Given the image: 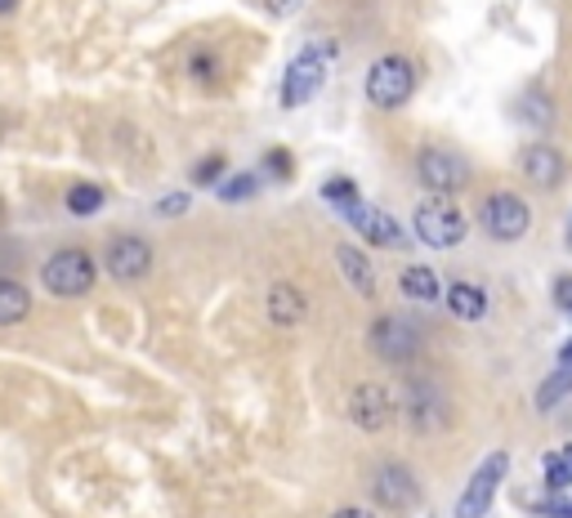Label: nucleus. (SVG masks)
<instances>
[{"label":"nucleus","instance_id":"obj_1","mask_svg":"<svg viewBox=\"0 0 572 518\" xmlns=\"http://www.w3.org/2000/svg\"><path fill=\"white\" fill-rule=\"evenodd\" d=\"M323 197L341 210V219H345L363 241H372V246H403V241H407L403 223H398L389 210H381V206L363 201V192H358V183H354V179H345V175L327 179V183H323Z\"/></svg>","mask_w":572,"mask_h":518},{"label":"nucleus","instance_id":"obj_2","mask_svg":"<svg viewBox=\"0 0 572 518\" xmlns=\"http://www.w3.org/2000/svg\"><path fill=\"white\" fill-rule=\"evenodd\" d=\"M336 59H341V46H336V41H314V46H305L292 63H286V72H282V108H305V103H314V99L323 94L332 68H336Z\"/></svg>","mask_w":572,"mask_h":518},{"label":"nucleus","instance_id":"obj_3","mask_svg":"<svg viewBox=\"0 0 572 518\" xmlns=\"http://www.w3.org/2000/svg\"><path fill=\"white\" fill-rule=\"evenodd\" d=\"M363 90H367V103H372V108L398 112V108L416 94V68H412V59H403V54H381V59L367 68Z\"/></svg>","mask_w":572,"mask_h":518},{"label":"nucleus","instance_id":"obj_4","mask_svg":"<svg viewBox=\"0 0 572 518\" xmlns=\"http://www.w3.org/2000/svg\"><path fill=\"white\" fill-rule=\"evenodd\" d=\"M95 278H99V265L90 259V250H77V246L55 250L41 265V287L59 300H81L95 287Z\"/></svg>","mask_w":572,"mask_h":518},{"label":"nucleus","instance_id":"obj_5","mask_svg":"<svg viewBox=\"0 0 572 518\" xmlns=\"http://www.w3.org/2000/svg\"><path fill=\"white\" fill-rule=\"evenodd\" d=\"M412 223H416V237H421L430 250H452V246H461V241H465V232H470L465 215H461L447 197H430V201H421V206H416V215H412Z\"/></svg>","mask_w":572,"mask_h":518},{"label":"nucleus","instance_id":"obj_6","mask_svg":"<svg viewBox=\"0 0 572 518\" xmlns=\"http://www.w3.org/2000/svg\"><path fill=\"white\" fill-rule=\"evenodd\" d=\"M505 474H510V456H505V451H487L483 465L470 474L461 500H456V518H483V514L492 509V500H496Z\"/></svg>","mask_w":572,"mask_h":518},{"label":"nucleus","instance_id":"obj_7","mask_svg":"<svg viewBox=\"0 0 572 518\" xmlns=\"http://www.w3.org/2000/svg\"><path fill=\"white\" fill-rule=\"evenodd\" d=\"M416 179L421 188H430L434 197H456L465 183H470V166L461 152L452 148H421L416 157Z\"/></svg>","mask_w":572,"mask_h":518},{"label":"nucleus","instance_id":"obj_8","mask_svg":"<svg viewBox=\"0 0 572 518\" xmlns=\"http://www.w3.org/2000/svg\"><path fill=\"white\" fill-rule=\"evenodd\" d=\"M367 345L376 349V358H385L389 367H407L416 353H421V331L398 318V313H381L372 327H367Z\"/></svg>","mask_w":572,"mask_h":518},{"label":"nucleus","instance_id":"obj_9","mask_svg":"<svg viewBox=\"0 0 572 518\" xmlns=\"http://www.w3.org/2000/svg\"><path fill=\"white\" fill-rule=\"evenodd\" d=\"M479 219H483V232L487 237H496V241H519V237H527V228H532V206L519 197V192H492L487 201H483V210H479Z\"/></svg>","mask_w":572,"mask_h":518},{"label":"nucleus","instance_id":"obj_10","mask_svg":"<svg viewBox=\"0 0 572 518\" xmlns=\"http://www.w3.org/2000/svg\"><path fill=\"white\" fill-rule=\"evenodd\" d=\"M152 259L157 250L139 237V232H117L108 246H103V269L117 278V282H139L152 273Z\"/></svg>","mask_w":572,"mask_h":518},{"label":"nucleus","instance_id":"obj_11","mask_svg":"<svg viewBox=\"0 0 572 518\" xmlns=\"http://www.w3.org/2000/svg\"><path fill=\"white\" fill-rule=\"evenodd\" d=\"M403 411H407V425L421 438H434L438 429H447V398H443V389L434 380H407Z\"/></svg>","mask_w":572,"mask_h":518},{"label":"nucleus","instance_id":"obj_12","mask_svg":"<svg viewBox=\"0 0 572 518\" xmlns=\"http://www.w3.org/2000/svg\"><path fill=\"white\" fill-rule=\"evenodd\" d=\"M372 496H376L381 509L407 514V509L421 505V482H416V474H412L407 465L385 460V465H376V474H372Z\"/></svg>","mask_w":572,"mask_h":518},{"label":"nucleus","instance_id":"obj_13","mask_svg":"<svg viewBox=\"0 0 572 518\" xmlns=\"http://www.w3.org/2000/svg\"><path fill=\"white\" fill-rule=\"evenodd\" d=\"M349 420H354L363 434L389 429V420H394V394H389V385H381V380L354 385V394H349Z\"/></svg>","mask_w":572,"mask_h":518},{"label":"nucleus","instance_id":"obj_14","mask_svg":"<svg viewBox=\"0 0 572 518\" xmlns=\"http://www.w3.org/2000/svg\"><path fill=\"white\" fill-rule=\"evenodd\" d=\"M523 175H527L532 188L554 192L568 179V157L554 143H532V148H523Z\"/></svg>","mask_w":572,"mask_h":518},{"label":"nucleus","instance_id":"obj_15","mask_svg":"<svg viewBox=\"0 0 572 518\" xmlns=\"http://www.w3.org/2000/svg\"><path fill=\"white\" fill-rule=\"evenodd\" d=\"M264 313H268V322H273V327L292 331V327H300V322H305L309 300H305V291H300V287H292V282H273V287H268V296H264Z\"/></svg>","mask_w":572,"mask_h":518},{"label":"nucleus","instance_id":"obj_16","mask_svg":"<svg viewBox=\"0 0 572 518\" xmlns=\"http://www.w3.org/2000/svg\"><path fill=\"white\" fill-rule=\"evenodd\" d=\"M336 265H341V273H345V282L363 296V300H376V265L358 250V246H336Z\"/></svg>","mask_w":572,"mask_h":518},{"label":"nucleus","instance_id":"obj_17","mask_svg":"<svg viewBox=\"0 0 572 518\" xmlns=\"http://www.w3.org/2000/svg\"><path fill=\"white\" fill-rule=\"evenodd\" d=\"M398 291H403L407 300H416V305L443 300V282H438V273L425 269V265H407V269L398 273Z\"/></svg>","mask_w":572,"mask_h":518},{"label":"nucleus","instance_id":"obj_18","mask_svg":"<svg viewBox=\"0 0 572 518\" xmlns=\"http://www.w3.org/2000/svg\"><path fill=\"white\" fill-rule=\"evenodd\" d=\"M514 112H519V121H523L527 130H550V126H554V99H550L541 86H527V90L519 94Z\"/></svg>","mask_w":572,"mask_h":518},{"label":"nucleus","instance_id":"obj_19","mask_svg":"<svg viewBox=\"0 0 572 518\" xmlns=\"http://www.w3.org/2000/svg\"><path fill=\"white\" fill-rule=\"evenodd\" d=\"M447 309L461 318V322H479L487 313V291L474 287V282H447Z\"/></svg>","mask_w":572,"mask_h":518},{"label":"nucleus","instance_id":"obj_20","mask_svg":"<svg viewBox=\"0 0 572 518\" xmlns=\"http://www.w3.org/2000/svg\"><path fill=\"white\" fill-rule=\"evenodd\" d=\"M28 313H32L28 287H23V282H10V278H0V327H19Z\"/></svg>","mask_w":572,"mask_h":518},{"label":"nucleus","instance_id":"obj_21","mask_svg":"<svg viewBox=\"0 0 572 518\" xmlns=\"http://www.w3.org/2000/svg\"><path fill=\"white\" fill-rule=\"evenodd\" d=\"M536 518H572V500L563 496V491H550V487H541V491H523L519 496Z\"/></svg>","mask_w":572,"mask_h":518},{"label":"nucleus","instance_id":"obj_22","mask_svg":"<svg viewBox=\"0 0 572 518\" xmlns=\"http://www.w3.org/2000/svg\"><path fill=\"white\" fill-rule=\"evenodd\" d=\"M103 201H108V192H103L99 183H72V188L63 192V206H68L77 219L99 215V210H103Z\"/></svg>","mask_w":572,"mask_h":518},{"label":"nucleus","instance_id":"obj_23","mask_svg":"<svg viewBox=\"0 0 572 518\" xmlns=\"http://www.w3.org/2000/svg\"><path fill=\"white\" fill-rule=\"evenodd\" d=\"M541 482H545L550 491H563V487L572 482V451H568V447L541 456Z\"/></svg>","mask_w":572,"mask_h":518},{"label":"nucleus","instance_id":"obj_24","mask_svg":"<svg viewBox=\"0 0 572 518\" xmlns=\"http://www.w3.org/2000/svg\"><path fill=\"white\" fill-rule=\"evenodd\" d=\"M568 394H572V367H554V371L541 380V389H536V411L559 407Z\"/></svg>","mask_w":572,"mask_h":518},{"label":"nucleus","instance_id":"obj_25","mask_svg":"<svg viewBox=\"0 0 572 518\" xmlns=\"http://www.w3.org/2000/svg\"><path fill=\"white\" fill-rule=\"evenodd\" d=\"M259 192V179L250 175V170H237V175H224L219 183H215V197L219 201H250Z\"/></svg>","mask_w":572,"mask_h":518},{"label":"nucleus","instance_id":"obj_26","mask_svg":"<svg viewBox=\"0 0 572 518\" xmlns=\"http://www.w3.org/2000/svg\"><path fill=\"white\" fill-rule=\"evenodd\" d=\"M188 77H193V81H201V86H215V81H219V59H215V50H210V46H197V50H193V59H188Z\"/></svg>","mask_w":572,"mask_h":518},{"label":"nucleus","instance_id":"obj_27","mask_svg":"<svg viewBox=\"0 0 572 518\" xmlns=\"http://www.w3.org/2000/svg\"><path fill=\"white\" fill-rule=\"evenodd\" d=\"M224 170H228V157H224V152H210L206 161H197V166L188 170V179H193L197 188H215V183L224 179Z\"/></svg>","mask_w":572,"mask_h":518},{"label":"nucleus","instance_id":"obj_28","mask_svg":"<svg viewBox=\"0 0 572 518\" xmlns=\"http://www.w3.org/2000/svg\"><path fill=\"white\" fill-rule=\"evenodd\" d=\"M264 170H268V179L286 183V179L296 175V161H292V152H286V148H268L264 152Z\"/></svg>","mask_w":572,"mask_h":518},{"label":"nucleus","instance_id":"obj_29","mask_svg":"<svg viewBox=\"0 0 572 518\" xmlns=\"http://www.w3.org/2000/svg\"><path fill=\"white\" fill-rule=\"evenodd\" d=\"M188 206H193V197H188V192H170V197H161L152 210H157L161 219H179V215H188Z\"/></svg>","mask_w":572,"mask_h":518},{"label":"nucleus","instance_id":"obj_30","mask_svg":"<svg viewBox=\"0 0 572 518\" xmlns=\"http://www.w3.org/2000/svg\"><path fill=\"white\" fill-rule=\"evenodd\" d=\"M554 309H563V313L572 318V273L554 278Z\"/></svg>","mask_w":572,"mask_h":518},{"label":"nucleus","instance_id":"obj_31","mask_svg":"<svg viewBox=\"0 0 572 518\" xmlns=\"http://www.w3.org/2000/svg\"><path fill=\"white\" fill-rule=\"evenodd\" d=\"M300 6H305V0H264V10H268V14H277V19H292Z\"/></svg>","mask_w":572,"mask_h":518},{"label":"nucleus","instance_id":"obj_32","mask_svg":"<svg viewBox=\"0 0 572 518\" xmlns=\"http://www.w3.org/2000/svg\"><path fill=\"white\" fill-rule=\"evenodd\" d=\"M332 518H376L372 509H363V505H345V509H336Z\"/></svg>","mask_w":572,"mask_h":518},{"label":"nucleus","instance_id":"obj_33","mask_svg":"<svg viewBox=\"0 0 572 518\" xmlns=\"http://www.w3.org/2000/svg\"><path fill=\"white\" fill-rule=\"evenodd\" d=\"M559 367H572V336H568L563 349H559Z\"/></svg>","mask_w":572,"mask_h":518},{"label":"nucleus","instance_id":"obj_34","mask_svg":"<svg viewBox=\"0 0 572 518\" xmlns=\"http://www.w3.org/2000/svg\"><path fill=\"white\" fill-rule=\"evenodd\" d=\"M19 10V0H0V19H6V14H14Z\"/></svg>","mask_w":572,"mask_h":518},{"label":"nucleus","instance_id":"obj_35","mask_svg":"<svg viewBox=\"0 0 572 518\" xmlns=\"http://www.w3.org/2000/svg\"><path fill=\"white\" fill-rule=\"evenodd\" d=\"M568 246H572V228H568Z\"/></svg>","mask_w":572,"mask_h":518},{"label":"nucleus","instance_id":"obj_36","mask_svg":"<svg viewBox=\"0 0 572 518\" xmlns=\"http://www.w3.org/2000/svg\"><path fill=\"white\" fill-rule=\"evenodd\" d=\"M568 451H572V447H568Z\"/></svg>","mask_w":572,"mask_h":518}]
</instances>
